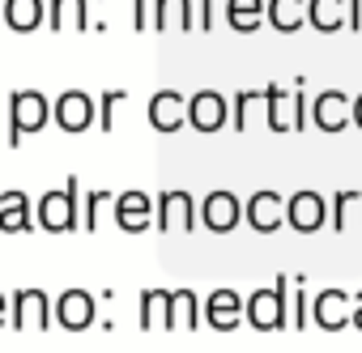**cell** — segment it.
I'll return each mask as SVG.
<instances>
[{
	"label": "cell",
	"instance_id": "cell-1",
	"mask_svg": "<svg viewBox=\"0 0 362 353\" xmlns=\"http://www.w3.org/2000/svg\"><path fill=\"white\" fill-rule=\"evenodd\" d=\"M47 111L52 107H47V98L39 90H18L9 98V145H18L22 132H39L47 124Z\"/></svg>",
	"mask_w": 362,
	"mask_h": 353
},
{
	"label": "cell",
	"instance_id": "cell-2",
	"mask_svg": "<svg viewBox=\"0 0 362 353\" xmlns=\"http://www.w3.org/2000/svg\"><path fill=\"white\" fill-rule=\"evenodd\" d=\"M264 111H269V128L273 132H298L307 124V98H303V90H277L273 85Z\"/></svg>",
	"mask_w": 362,
	"mask_h": 353
},
{
	"label": "cell",
	"instance_id": "cell-3",
	"mask_svg": "<svg viewBox=\"0 0 362 353\" xmlns=\"http://www.w3.org/2000/svg\"><path fill=\"white\" fill-rule=\"evenodd\" d=\"M77 179H69V188H60V192H47L43 201H39V226L43 230H52V234H64V230H73L77 226Z\"/></svg>",
	"mask_w": 362,
	"mask_h": 353
},
{
	"label": "cell",
	"instance_id": "cell-4",
	"mask_svg": "<svg viewBox=\"0 0 362 353\" xmlns=\"http://www.w3.org/2000/svg\"><path fill=\"white\" fill-rule=\"evenodd\" d=\"M286 281H277V289H256L252 298H247V319H252V328H260V332H273V328H286L290 323V315H286Z\"/></svg>",
	"mask_w": 362,
	"mask_h": 353
},
{
	"label": "cell",
	"instance_id": "cell-5",
	"mask_svg": "<svg viewBox=\"0 0 362 353\" xmlns=\"http://www.w3.org/2000/svg\"><path fill=\"white\" fill-rule=\"evenodd\" d=\"M94 119H98V107H94L90 94H81V90H64V94L56 98V124H60L64 132H86Z\"/></svg>",
	"mask_w": 362,
	"mask_h": 353
},
{
	"label": "cell",
	"instance_id": "cell-6",
	"mask_svg": "<svg viewBox=\"0 0 362 353\" xmlns=\"http://www.w3.org/2000/svg\"><path fill=\"white\" fill-rule=\"evenodd\" d=\"M328 217V205L320 192H294V201L286 205V222L298 230V234H315Z\"/></svg>",
	"mask_w": 362,
	"mask_h": 353
},
{
	"label": "cell",
	"instance_id": "cell-7",
	"mask_svg": "<svg viewBox=\"0 0 362 353\" xmlns=\"http://www.w3.org/2000/svg\"><path fill=\"white\" fill-rule=\"evenodd\" d=\"M149 124H153L158 132H179V128L188 124V98L175 94V90L153 94V102H149Z\"/></svg>",
	"mask_w": 362,
	"mask_h": 353
},
{
	"label": "cell",
	"instance_id": "cell-8",
	"mask_svg": "<svg viewBox=\"0 0 362 353\" xmlns=\"http://www.w3.org/2000/svg\"><path fill=\"white\" fill-rule=\"evenodd\" d=\"M188 124L201 128V132H218L226 124V98L214 94V90H201L188 98Z\"/></svg>",
	"mask_w": 362,
	"mask_h": 353
},
{
	"label": "cell",
	"instance_id": "cell-9",
	"mask_svg": "<svg viewBox=\"0 0 362 353\" xmlns=\"http://www.w3.org/2000/svg\"><path fill=\"white\" fill-rule=\"evenodd\" d=\"M311 115H315V128H324V132H341V128L354 119V102H349L345 94H337V90H324V94L311 102Z\"/></svg>",
	"mask_w": 362,
	"mask_h": 353
},
{
	"label": "cell",
	"instance_id": "cell-10",
	"mask_svg": "<svg viewBox=\"0 0 362 353\" xmlns=\"http://www.w3.org/2000/svg\"><path fill=\"white\" fill-rule=\"evenodd\" d=\"M239 213H243V205H239L235 192H209V201L201 205V217H205V226H209L214 234L235 230V226H239Z\"/></svg>",
	"mask_w": 362,
	"mask_h": 353
},
{
	"label": "cell",
	"instance_id": "cell-11",
	"mask_svg": "<svg viewBox=\"0 0 362 353\" xmlns=\"http://www.w3.org/2000/svg\"><path fill=\"white\" fill-rule=\"evenodd\" d=\"M52 315H56V306L47 302L43 289H22V294L13 298V323H18V328H47Z\"/></svg>",
	"mask_w": 362,
	"mask_h": 353
},
{
	"label": "cell",
	"instance_id": "cell-12",
	"mask_svg": "<svg viewBox=\"0 0 362 353\" xmlns=\"http://www.w3.org/2000/svg\"><path fill=\"white\" fill-rule=\"evenodd\" d=\"M56 319H60V328H69V332L90 328V323H94V298H90L86 289L60 294V298H56Z\"/></svg>",
	"mask_w": 362,
	"mask_h": 353
},
{
	"label": "cell",
	"instance_id": "cell-13",
	"mask_svg": "<svg viewBox=\"0 0 362 353\" xmlns=\"http://www.w3.org/2000/svg\"><path fill=\"white\" fill-rule=\"evenodd\" d=\"M247 222H252V230L273 234V230L286 222V205H281V196H277V192H256V196L247 201Z\"/></svg>",
	"mask_w": 362,
	"mask_h": 353
},
{
	"label": "cell",
	"instance_id": "cell-14",
	"mask_svg": "<svg viewBox=\"0 0 362 353\" xmlns=\"http://www.w3.org/2000/svg\"><path fill=\"white\" fill-rule=\"evenodd\" d=\"M311 319L320 328H345V323H354V306H349V298L341 289H324L311 302Z\"/></svg>",
	"mask_w": 362,
	"mask_h": 353
},
{
	"label": "cell",
	"instance_id": "cell-15",
	"mask_svg": "<svg viewBox=\"0 0 362 353\" xmlns=\"http://www.w3.org/2000/svg\"><path fill=\"white\" fill-rule=\"evenodd\" d=\"M192 217H197V209H192L188 192H166L158 201V226L162 230H192Z\"/></svg>",
	"mask_w": 362,
	"mask_h": 353
},
{
	"label": "cell",
	"instance_id": "cell-16",
	"mask_svg": "<svg viewBox=\"0 0 362 353\" xmlns=\"http://www.w3.org/2000/svg\"><path fill=\"white\" fill-rule=\"evenodd\" d=\"M149 196L145 192H124V196H115V222L128 230V234H136V230H145L149 226Z\"/></svg>",
	"mask_w": 362,
	"mask_h": 353
},
{
	"label": "cell",
	"instance_id": "cell-17",
	"mask_svg": "<svg viewBox=\"0 0 362 353\" xmlns=\"http://www.w3.org/2000/svg\"><path fill=\"white\" fill-rule=\"evenodd\" d=\"M0 230L5 234H26L30 230V201H26V192H5L0 196Z\"/></svg>",
	"mask_w": 362,
	"mask_h": 353
},
{
	"label": "cell",
	"instance_id": "cell-18",
	"mask_svg": "<svg viewBox=\"0 0 362 353\" xmlns=\"http://www.w3.org/2000/svg\"><path fill=\"white\" fill-rule=\"evenodd\" d=\"M243 311H247V306L239 302V294H235V289H218V294H209V306H205L209 323H214V328H222V332H226V328H235Z\"/></svg>",
	"mask_w": 362,
	"mask_h": 353
},
{
	"label": "cell",
	"instance_id": "cell-19",
	"mask_svg": "<svg viewBox=\"0 0 362 353\" xmlns=\"http://www.w3.org/2000/svg\"><path fill=\"white\" fill-rule=\"evenodd\" d=\"M264 18H269V5H264V0H226V22H230L239 35H252Z\"/></svg>",
	"mask_w": 362,
	"mask_h": 353
},
{
	"label": "cell",
	"instance_id": "cell-20",
	"mask_svg": "<svg viewBox=\"0 0 362 353\" xmlns=\"http://www.w3.org/2000/svg\"><path fill=\"white\" fill-rule=\"evenodd\" d=\"M345 9H349V0H307V18L324 35H332V30L345 26Z\"/></svg>",
	"mask_w": 362,
	"mask_h": 353
},
{
	"label": "cell",
	"instance_id": "cell-21",
	"mask_svg": "<svg viewBox=\"0 0 362 353\" xmlns=\"http://www.w3.org/2000/svg\"><path fill=\"white\" fill-rule=\"evenodd\" d=\"M153 26L158 30H192V0H158Z\"/></svg>",
	"mask_w": 362,
	"mask_h": 353
},
{
	"label": "cell",
	"instance_id": "cell-22",
	"mask_svg": "<svg viewBox=\"0 0 362 353\" xmlns=\"http://www.w3.org/2000/svg\"><path fill=\"white\" fill-rule=\"evenodd\" d=\"M307 22V0H269V26L281 35H294Z\"/></svg>",
	"mask_w": 362,
	"mask_h": 353
},
{
	"label": "cell",
	"instance_id": "cell-23",
	"mask_svg": "<svg viewBox=\"0 0 362 353\" xmlns=\"http://www.w3.org/2000/svg\"><path fill=\"white\" fill-rule=\"evenodd\" d=\"M52 30H86L90 26V9L86 0H52Z\"/></svg>",
	"mask_w": 362,
	"mask_h": 353
},
{
	"label": "cell",
	"instance_id": "cell-24",
	"mask_svg": "<svg viewBox=\"0 0 362 353\" xmlns=\"http://www.w3.org/2000/svg\"><path fill=\"white\" fill-rule=\"evenodd\" d=\"M5 22L18 35H30L43 22V0H5Z\"/></svg>",
	"mask_w": 362,
	"mask_h": 353
},
{
	"label": "cell",
	"instance_id": "cell-25",
	"mask_svg": "<svg viewBox=\"0 0 362 353\" xmlns=\"http://www.w3.org/2000/svg\"><path fill=\"white\" fill-rule=\"evenodd\" d=\"M141 323L145 328H170V294L166 289H145L141 294Z\"/></svg>",
	"mask_w": 362,
	"mask_h": 353
},
{
	"label": "cell",
	"instance_id": "cell-26",
	"mask_svg": "<svg viewBox=\"0 0 362 353\" xmlns=\"http://www.w3.org/2000/svg\"><path fill=\"white\" fill-rule=\"evenodd\" d=\"M197 315H201V306H197L192 289H175L170 294V328H197Z\"/></svg>",
	"mask_w": 362,
	"mask_h": 353
},
{
	"label": "cell",
	"instance_id": "cell-27",
	"mask_svg": "<svg viewBox=\"0 0 362 353\" xmlns=\"http://www.w3.org/2000/svg\"><path fill=\"white\" fill-rule=\"evenodd\" d=\"M264 102H269V90H243V94L235 98V128L243 132V128L252 124V111L264 107Z\"/></svg>",
	"mask_w": 362,
	"mask_h": 353
},
{
	"label": "cell",
	"instance_id": "cell-28",
	"mask_svg": "<svg viewBox=\"0 0 362 353\" xmlns=\"http://www.w3.org/2000/svg\"><path fill=\"white\" fill-rule=\"evenodd\" d=\"M354 205H362V192H337V201H332V222H337V230H345V217H349Z\"/></svg>",
	"mask_w": 362,
	"mask_h": 353
},
{
	"label": "cell",
	"instance_id": "cell-29",
	"mask_svg": "<svg viewBox=\"0 0 362 353\" xmlns=\"http://www.w3.org/2000/svg\"><path fill=\"white\" fill-rule=\"evenodd\" d=\"M107 205H115V196H111V192H90V201H86V230H94V226H98V213H103Z\"/></svg>",
	"mask_w": 362,
	"mask_h": 353
},
{
	"label": "cell",
	"instance_id": "cell-30",
	"mask_svg": "<svg viewBox=\"0 0 362 353\" xmlns=\"http://www.w3.org/2000/svg\"><path fill=\"white\" fill-rule=\"evenodd\" d=\"M124 98H128L124 90H111V94L103 98V107H98V128H115V107H119Z\"/></svg>",
	"mask_w": 362,
	"mask_h": 353
},
{
	"label": "cell",
	"instance_id": "cell-31",
	"mask_svg": "<svg viewBox=\"0 0 362 353\" xmlns=\"http://www.w3.org/2000/svg\"><path fill=\"white\" fill-rule=\"evenodd\" d=\"M132 26H136V30L153 26V18H149V0H132Z\"/></svg>",
	"mask_w": 362,
	"mask_h": 353
},
{
	"label": "cell",
	"instance_id": "cell-32",
	"mask_svg": "<svg viewBox=\"0 0 362 353\" xmlns=\"http://www.w3.org/2000/svg\"><path fill=\"white\" fill-rule=\"evenodd\" d=\"M197 5H201L197 26H201V30H209V26H214V0H197Z\"/></svg>",
	"mask_w": 362,
	"mask_h": 353
},
{
	"label": "cell",
	"instance_id": "cell-33",
	"mask_svg": "<svg viewBox=\"0 0 362 353\" xmlns=\"http://www.w3.org/2000/svg\"><path fill=\"white\" fill-rule=\"evenodd\" d=\"M349 18H354L349 26H362V0H349Z\"/></svg>",
	"mask_w": 362,
	"mask_h": 353
},
{
	"label": "cell",
	"instance_id": "cell-34",
	"mask_svg": "<svg viewBox=\"0 0 362 353\" xmlns=\"http://www.w3.org/2000/svg\"><path fill=\"white\" fill-rule=\"evenodd\" d=\"M354 328H362V294H358V302H354Z\"/></svg>",
	"mask_w": 362,
	"mask_h": 353
},
{
	"label": "cell",
	"instance_id": "cell-35",
	"mask_svg": "<svg viewBox=\"0 0 362 353\" xmlns=\"http://www.w3.org/2000/svg\"><path fill=\"white\" fill-rule=\"evenodd\" d=\"M354 124H358V128H362V94H358V98H354Z\"/></svg>",
	"mask_w": 362,
	"mask_h": 353
},
{
	"label": "cell",
	"instance_id": "cell-36",
	"mask_svg": "<svg viewBox=\"0 0 362 353\" xmlns=\"http://www.w3.org/2000/svg\"><path fill=\"white\" fill-rule=\"evenodd\" d=\"M0 323H5V294H0Z\"/></svg>",
	"mask_w": 362,
	"mask_h": 353
}]
</instances>
